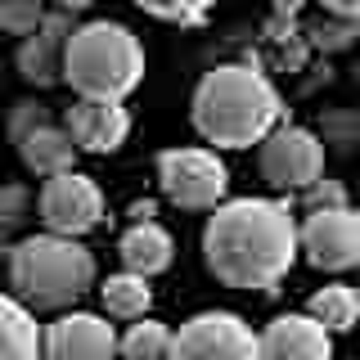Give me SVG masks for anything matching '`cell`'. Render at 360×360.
<instances>
[{"instance_id": "obj_1", "label": "cell", "mask_w": 360, "mask_h": 360, "mask_svg": "<svg viewBox=\"0 0 360 360\" xmlns=\"http://www.w3.org/2000/svg\"><path fill=\"white\" fill-rule=\"evenodd\" d=\"M302 252V234L288 202L234 198L217 202L202 230V262L225 288L275 292Z\"/></svg>"}, {"instance_id": "obj_2", "label": "cell", "mask_w": 360, "mask_h": 360, "mask_svg": "<svg viewBox=\"0 0 360 360\" xmlns=\"http://www.w3.org/2000/svg\"><path fill=\"white\" fill-rule=\"evenodd\" d=\"M194 127L217 149H252L279 127V95L257 68L221 63L194 90Z\"/></svg>"}, {"instance_id": "obj_3", "label": "cell", "mask_w": 360, "mask_h": 360, "mask_svg": "<svg viewBox=\"0 0 360 360\" xmlns=\"http://www.w3.org/2000/svg\"><path fill=\"white\" fill-rule=\"evenodd\" d=\"M9 284L27 307L63 311L95 288V257L77 243V234H32L9 252Z\"/></svg>"}, {"instance_id": "obj_4", "label": "cell", "mask_w": 360, "mask_h": 360, "mask_svg": "<svg viewBox=\"0 0 360 360\" xmlns=\"http://www.w3.org/2000/svg\"><path fill=\"white\" fill-rule=\"evenodd\" d=\"M63 82L86 99H127L144 82V50L122 22H82L63 50Z\"/></svg>"}, {"instance_id": "obj_5", "label": "cell", "mask_w": 360, "mask_h": 360, "mask_svg": "<svg viewBox=\"0 0 360 360\" xmlns=\"http://www.w3.org/2000/svg\"><path fill=\"white\" fill-rule=\"evenodd\" d=\"M158 185L185 212L217 207L230 189V172L212 149H167L158 158Z\"/></svg>"}, {"instance_id": "obj_6", "label": "cell", "mask_w": 360, "mask_h": 360, "mask_svg": "<svg viewBox=\"0 0 360 360\" xmlns=\"http://www.w3.org/2000/svg\"><path fill=\"white\" fill-rule=\"evenodd\" d=\"M262 180L279 194H292V189H307L324 176V144L320 135L307 127H275L262 140Z\"/></svg>"}, {"instance_id": "obj_7", "label": "cell", "mask_w": 360, "mask_h": 360, "mask_svg": "<svg viewBox=\"0 0 360 360\" xmlns=\"http://www.w3.org/2000/svg\"><path fill=\"white\" fill-rule=\"evenodd\" d=\"M302 252L315 270H352L360 266V212L347 202L338 207H311V217L297 225Z\"/></svg>"}, {"instance_id": "obj_8", "label": "cell", "mask_w": 360, "mask_h": 360, "mask_svg": "<svg viewBox=\"0 0 360 360\" xmlns=\"http://www.w3.org/2000/svg\"><path fill=\"white\" fill-rule=\"evenodd\" d=\"M41 221L45 230H59V234H77L82 239L86 230H95L104 221V194L99 185L82 172H54L45 176L41 185Z\"/></svg>"}, {"instance_id": "obj_9", "label": "cell", "mask_w": 360, "mask_h": 360, "mask_svg": "<svg viewBox=\"0 0 360 360\" xmlns=\"http://www.w3.org/2000/svg\"><path fill=\"white\" fill-rule=\"evenodd\" d=\"M172 356H234V360H252V356H262V338L248 329L234 311H202V315L180 324Z\"/></svg>"}, {"instance_id": "obj_10", "label": "cell", "mask_w": 360, "mask_h": 360, "mask_svg": "<svg viewBox=\"0 0 360 360\" xmlns=\"http://www.w3.org/2000/svg\"><path fill=\"white\" fill-rule=\"evenodd\" d=\"M68 131H72L82 153H117L131 135V112L122 108V99H86L77 95V104L68 108Z\"/></svg>"}, {"instance_id": "obj_11", "label": "cell", "mask_w": 360, "mask_h": 360, "mask_svg": "<svg viewBox=\"0 0 360 360\" xmlns=\"http://www.w3.org/2000/svg\"><path fill=\"white\" fill-rule=\"evenodd\" d=\"M45 356H59V360H82V356H112L122 352V338L112 333V324L104 315H90V311H72L59 315L54 324H45Z\"/></svg>"}, {"instance_id": "obj_12", "label": "cell", "mask_w": 360, "mask_h": 360, "mask_svg": "<svg viewBox=\"0 0 360 360\" xmlns=\"http://www.w3.org/2000/svg\"><path fill=\"white\" fill-rule=\"evenodd\" d=\"M68 37H72V18H68V9L45 14L41 27L27 32L22 45H18V72H22V82H32V86H54V82H59V77H63Z\"/></svg>"}, {"instance_id": "obj_13", "label": "cell", "mask_w": 360, "mask_h": 360, "mask_svg": "<svg viewBox=\"0 0 360 360\" xmlns=\"http://www.w3.org/2000/svg\"><path fill=\"white\" fill-rule=\"evenodd\" d=\"M329 352H333V333L311 311L307 315H279L262 333V356H275V360H324Z\"/></svg>"}, {"instance_id": "obj_14", "label": "cell", "mask_w": 360, "mask_h": 360, "mask_svg": "<svg viewBox=\"0 0 360 360\" xmlns=\"http://www.w3.org/2000/svg\"><path fill=\"white\" fill-rule=\"evenodd\" d=\"M14 144H18V158L27 162V172H37V176L68 172V167H72V158L82 153V149H77V140H72V131H68V127H54L50 117L37 122L32 131H22Z\"/></svg>"}, {"instance_id": "obj_15", "label": "cell", "mask_w": 360, "mask_h": 360, "mask_svg": "<svg viewBox=\"0 0 360 360\" xmlns=\"http://www.w3.org/2000/svg\"><path fill=\"white\" fill-rule=\"evenodd\" d=\"M117 257H122L127 270L153 279V275H162V270L172 266L176 243H172V234H167L158 221H131V230L122 234V243H117Z\"/></svg>"}, {"instance_id": "obj_16", "label": "cell", "mask_w": 360, "mask_h": 360, "mask_svg": "<svg viewBox=\"0 0 360 360\" xmlns=\"http://www.w3.org/2000/svg\"><path fill=\"white\" fill-rule=\"evenodd\" d=\"M41 342H45V333L37 329L32 311L22 307V302H14V297L0 292V356L27 360V356L41 352Z\"/></svg>"}, {"instance_id": "obj_17", "label": "cell", "mask_w": 360, "mask_h": 360, "mask_svg": "<svg viewBox=\"0 0 360 360\" xmlns=\"http://www.w3.org/2000/svg\"><path fill=\"white\" fill-rule=\"evenodd\" d=\"M99 297H104V311L117 315V320H140L153 307V288L149 275H135V270H122V275H108L99 284Z\"/></svg>"}, {"instance_id": "obj_18", "label": "cell", "mask_w": 360, "mask_h": 360, "mask_svg": "<svg viewBox=\"0 0 360 360\" xmlns=\"http://www.w3.org/2000/svg\"><path fill=\"white\" fill-rule=\"evenodd\" d=\"M307 311H311L329 333H352L356 320H360V292L347 288V284H329V288H320V292L311 297Z\"/></svg>"}, {"instance_id": "obj_19", "label": "cell", "mask_w": 360, "mask_h": 360, "mask_svg": "<svg viewBox=\"0 0 360 360\" xmlns=\"http://www.w3.org/2000/svg\"><path fill=\"white\" fill-rule=\"evenodd\" d=\"M122 352L135 356V360H153V356H172L176 352V333L167 329L162 320H149V315H140V320L127 329L122 338Z\"/></svg>"}, {"instance_id": "obj_20", "label": "cell", "mask_w": 360, "mask_h": 360, "mask_svg": "<svg viewBox=\"0 0 360 360\" xmlns=\"http://www.w3.org/2000/svg\"><path fill=\"white\" fill-rule=\"evenodd\" d=\"M41 22H45L41 0H0V27H5L9 37H27Z\"/></svg>"}, {"instance_id": "obj_21", "label": "cell", "mask_w": 360, "mask_h": 360, "mask_svg": "<svg viewBox=\"0 0 360 360\" xmlns=\"http://www.w3.org/2000/svg\"><path fill=\"white\" fill-rule=\"evenodd\" d=\"M135 5L153 18H167V22H198L217 0H135Z\"/></svg>"}, {"instance_id": "obj_22", "label": "cell", "mask_w": 360, "mask_h": 360, "mask_svg": "<svg viewBox=\"0 0 360 360\" xmlns=\"http://www.w3.org/2000/svg\"><path fill=\"white\" fill-rule=\"evenodd\" d=\"M27 189L22 185H9V189H0V230H14V225L27 217Z\"/></svg>"}, {"instance_id": "obj_23", "label": "cell", "mask_w": 360, "mask_h": 360, "mask_svg": "<svg viewBox=\"0 0 360 360\" xmlns=\"http://www.w3.org/2000/svg\"><path fill=\"white\" fill-rule=\"evenodd\" d=\"M302 194H307V207H338V202H347V189L338 180H315Z\"/></svg>"}, {"instance_id": "obj_24", "label": "cell", "mask_w": 360, "mask_h": 360, "mask_svg": "<svg viewBox=\"0 0 360 360\" xmlns=\"http://www.w3.org/2000/svg\"><path fill=\"white\" fill-rule=\"evenodd\" d=\"M50 112H45L41 104H32V99H22V104H14V112H9V140H18L22 131H32L37 122H45Z\"/></svg>"}, {"instance_id": "obj_25", "label": "cell", "mask_w": 360, "mask_h": 360, "mask_svg": "<svg viewBox=\"0 0 360 360\" xmlns=\"http://www.w3.org/2000/svg\"><path fill=\"white\" fill-rule=\"evenodd\" d=\"M320 5L338 18H360V0H320Z\"/></svg>"}, {"instance_id": "obj_26", "label": "cell", "mask_w": 360, "mask_h": 360, "mask_svg": "<svg viewBox=\"0 0 360 360\" xmlns=\"http://www.w3.org/2000/svg\"><path fill=\"white\" fill-rule=\"evenodd\" d=\"M153 217H158V202H149V198L131 202V221H153Z\"/></svg>"}, {"instance_id": "obj_27", "label": "cell", "mask_w": 360, "mask_h": 360, "mask_svg": "<svg viewBox=\"0 0 360 360\" xmlns=\"http://www.w3.org/2000/svg\"><path fill=\"white\" fill-rule=\"evenodd\" d=\"M54 5H59V9H68V14H86V9L95 5V0H54Z\"/></svg>"}, {"instance_id": "obj_28", "label": "cell", "mask_w": 360, "mask_h": 360, "mask_svg": "<svg viewBox=\"0 0 360 360\" xmlns=\"http://www.w3.org/2000/svg\"><path fill=\"white\" fill-rule=\"evenodd\" d=\"M270 5H275V9H279V14H292V9H297V5H302V0H270Z\"/></svg>"}]
</instances>
